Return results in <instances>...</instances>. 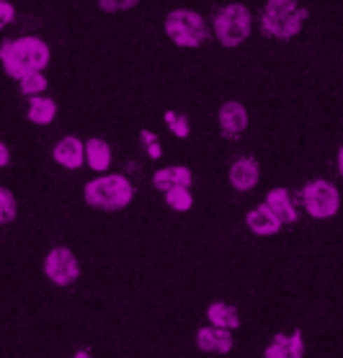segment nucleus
<instances>
[{
    "instance_id": "24",
    "label": "nucleus",
    "mask_w": 343,
    "mask_h": 358,
    "mask_svg": "<svg viewBox=\"0 0 343 358\" xmlns=\"http://www.w3.org/2000/svg\"><path fill=\"white\" fill-rule=\"evenodd\" d=\"M139 0H98V6L101 10H106V13H119V10H130L134 8Z\"/></svg>"
},
{
    "instance_id": "6",
    "label": "nucleus",
    "mask_w": 343,
    "mask_h": 358,
    "mask_svg": "<svg viewBox=\"0 0 343 358\" xmlns=\"http://www.w3.org/2000/svg\"><path fill=\"white\" fill-rule=\"evenodd\" d=\"M302 203L312 220H330L341 209V194L330 180L315 178L302 188Z\"/></svg>"
},
{
    "instance_id": "16",
    "label": "nucleus",
    "mask_w": 343,
    "mask_h": 358,
    "mask_svg": "<svg viewBox=\"0 0 343 358\" xmlns=\"http://www.w3.org/2000/svg\"><path fill=\"white\" fill-rule=\"evenodd\" d=\"M206 317L214 327H225V330H237L240 327V315L232 304H225V301H214L206 310Z\"/></svg>"
},
{
    "instance_id": "22",
    "label": "nucleus",
    "mask_w": 343,
    "mask_h": 358,
    "mask_svg": "<svg viewBox=\"0 0 343 358\" xmlns=\"http://www.w3.org/2000/svg\"><path fill=\"white\" fill-rule=\"evenodd\" d=\"M165 124H168V129L176 134V137H188V119L186 116L176 114V111H165Z\"/></svg>"
},
{
    "instance_id": "17",
    "label": "nucleus",
    "mask_w": 343,
    "mask_h": 358,
    "mask_svg": "<svg viewBox=\"0 0 343 358\" xmlns=\"http://www.w3.org/2000/svg\"><path fill=\"white\" fill-rule=\"evenodd\" d=\"M85 163L98 173L108 171V165H111V150H108V145L104 139L93 137L85 142Z\"/></svg>"
},
{
    "instance_id": "12",
    "label": "nucleus",
    "mask_w": 343,
    "mask_h": 358,
    "mask_svg": "<svg viewBox=\"0 0 343 358\" xmlns=\"http://www.w3.org/2000/svg\"><path fill=\"white\" fill-rule=\"evenodd\" d=\"M304 356V338L297 330L292 335L279 333L274 335V341L269 343V348L263 353V358H302Z\"/></svg>"
},
{
    "instance_id": "23",
    "label": "nucleus",
    "mask_w": 343,
    "mask_h": 358,
    "mask_svg": "<svg viewBox=\"0 0 343 358\" xmlns=\"http://www.w3.org/2000/svg\"><path fill=\"white\" fill-rule=\"evenodd\" d=\"M139 139H142V145L147 147V155L153 157V160H158V157H160V142H158L155 131L142 129V131H139Z\"/></svg>"
},
{
    "instance_id": "8",
    "label": "nucleus",
    "mask_w": 343,
    "mask_h": 358,
    "mask_svg": "<svg viewBox=\"0 0 343 358\" xmlns=\"http://www.w3.org/2000/svg\"><path fill=\"white\" fill-rule=\"evenodd\" d=\"M52 157L67 171H80L85 163V142H80L78 137H62L52 150Z\"/></svg>"
},
{
    "instance_id": "1",
    "label": "nucleus",
    "mask_w": 343,
    "mask_h": 358,
    "mask_svg": "<svg viewBox=\"0 0 343 358\" xmlns=\"http://www.w3.org/2000/svg\"><path fill=\"white\" fill-rule=\"evenodd\" d=\"M49 47L39 36H21L0 44V65L8 78L21 80L26 75L41 73L49 65Z\"/></svg>"
},
{
    "instance_id": "25",
    "label": "nucleus",
    "mask_w": 343,
    "mask_h": 358,
    "mask_svg": "<svg viewBox=\"0 0 343 358\" xmlns=\"http://www.w3.org/2000/svg\"><path fill=\"white\" fill-rule=\"evenodd\" d=\"M8 163H10V150L0 142V168H6Z\"/></svg>"
},
{
    "instance_id": "4",
    "label": "nucleus",
    "mask_w": 343,
    "mask_h": 358,
    "mask_svg": "<svg viewBox=\"0 0 343 358\" xmlns=\"http://www.w3.org/2000/svg\"><path fill=\"white\" fill-rule=\"evenodd\" d=\"M165 34L173 44L186 49L202 47L209 39V29H206L204 18L188 8H176L165 16Z\"/></svg>"
},
{
    "instance_id": "11",
    "label": "nucleus",
    "mask_w": 343,
    "mask_h": 358,
    "mask_svg": "<svg viewBox=\"0 0 343 358\" xmlns=\"http://www.w3.org/2000/svg\"><path fill=\"white\" fill-rule=\"evenodd\" d=\"M232 330H225V327H202L196 333V348L204 350V353H230L232 350Z\"/></svg>"
},
{
    "instance_id": "19",
    "label": "nucleus",
    "mask_w": 343,
    "mask_h": 358,
    "mask_svg": "<svg viewBox=\"0 0 343 358\" xmlns=\"http://www.w3.org/2000/svg\"><path fill=\"white\" fill-rule=\"evenodd\" d=\"M165 203L176 212H188L194 206V199L188 188H173V191H165Z\"/></svg>"
},
{
    "instance_id": "21",
    "label": "nucleus",
    "mask_w": 343,
    "mask_h": 358,
    "mask_svg": "<svg viewBox=\"0 0 343 358\" xmlns=\"http://www.w3.org/2000/svg\"><path fill=\"white\" fill-rule=\"evenodd\" d=\"M21 93L24 96H39L41 90L47 88V78L41 73H31V75H26V78H21Z\"/></svg>"
},
{
    "instance_id": "10",
    "label": "nucleus",
    "mask_w": 343,
    "mask_h": 358,
    "mask_svg": "<svg viewBox=\"0 0 343 358\" xmlns=\"http://www.w3.org/2000/svg\"><path fill=\"white\" fill-rule=\"evenodd\" d=\"M245 224H248V229H251L253 235H258V237L276 235L279 229L284 227V222H281L276 214L271 212L269 203H266V201L258 203L255 209H251V212H248V217H245Z\"/></svg>"
},
{
    "instance_id": "14",
    "label": "nucleus",
    "mask_w": 343,
    "mask_h": 358,
    "mask_svg": "<svg viewBox=\"0 0 343 358\" xmlns=\"http://www.w3.org/2000/svg\"><path fill=\"white\" fill-rule=\"evenodd\" d=\"M191 171L183 168V165H171V168H163V171H155L153 176V186L158 191H173V188H188L191 186Z\"/></svg>"
},
{
    "instance_id": "20",
    "label": "nucleus",
    "mask_w": 343,
    "mask_h": 358,
    "mask_svg": "<svg viewBox=\"0 0 343 358\" xmlns=\"http://www.w3.org/2000/svg\"><path fill=\"white\" fill-rule=\"evenodd\" d=\"M18 214V201L16 196L10 194L8 188L0 186V224H8V222L16 220Z\"/></svg>"
},
{
    "instance_id": "15",
    "label": "nucleus",
    "mask_w": 343,
    "mask_h": 358,
    "mask_svg": "<svg viewBox=\"0 0 343 358\" xmlns=\"http://www.w3.org/2000/svg\"><path fill=\"white\" fill-rule=\"evenodd\" d=\"M266 203H269V209L276 214L284 224H292V222H297L294 203H292V199H289V194H286L284 188H271L269 196H266Z\"/></svg>"
},
{
    "instance_id": "13",
    "label": "nucleus",
    "mask_w": 343,
    "mask_h": 358,
    "mask_svg": "<svg viewBox=\"0 0 343 358\" xmlns=\"http://www.w3.org/2000/svg\"><path fill=\"white\" fill-rule=\"evenodd\" d=\"M258 180H261V168L253 157H240L230 168V183L235 191H251L258 186Z\"/></svg>"
},
{
    "instance_id": "27",
    "label": "nucleus",
    "mask_w": 343,
    "mask_h": 358,
    "mask_svg": "<svg viewBox=\"0 0 343 358\" xmlns=\"http://www.w3.org/2000/svg\"><path fill=\"white\" fill-rule=\"evenodd\" d=\"M73 358H90V356H88V353H85V350H78V353H75Z\"/></svg>"
},
{
    "instance_id": "9",
    "label": "nucleus",
    "mask_w": 343,
    "mask_h": 358,
    "mask_svg": "<svg viewBox=\"0 0 343 358\" xmlns=\"http://www.w3.org/2000/svg\"><path fill=\"white\" fill-rule=\"evenodd\" d=\"M220 129L227 139H237L248 129V111L243 103L227 101L220 106Z\"/></svg>"
},
{
    "instance_id": "26",
    "label": "nucleus",
    "mask_w": 343,
    "mask_h": 358,
    "mask_svg": "<svg viewBox=\"0 0 343 358\" xmlns=\"http://www.w3.org/2000/svg\"><path fill=\"white\" fill-rule=\"evenodd\" d=\"M335 163H338V173H341V178H343V147L338 150V160H335Z\"/></svg>"
},
{
    "instance_id": "7",
    "label": "nucleus",
    "mask_w": 343,
    "mask_h": 358,
    "mask_svg": "<svg viewBox=\"0 0 343 358\" xmlns=\"http://www.w3.org/2000/svg\"><path fill=\"white\" fill-rule=\"evenodd\" d=\"M44 273L52 284L57 286H70L80 276V263L75 258V252L70 248H52L44 258Z\"/></svg>"
},
{
    "instance_id": "5",
    "label": "nucleus",
    "mask_w": 343,
    "mask_h": 358,
    "mask_svg": "<svg viewBox=\"0 0 343 358\" xmlns=\"http://www.w3.org/2000/svg\"><path fill=\"white\" fill-rule=\"evenodd\" d=\"M251 26H253L251 10L240 3H232L214 16V36L220 39L222 47H240L251 36Z\"/></svg>"
},
{
    "instance_id": "18",
    "label": "nucleus",
    "mask_w": 343,
    "mask_h": 358,
    "mask_svg": "<svg viewBox=\"0 0 343 358\" xmlns=\"http://www.w3.org/2000/svg\"><path fill=\"white\" fill-rule=\"evenodd\" d=\"M57 116V103L52 98H41L31 96V103H29V122L39 124V127H47V124L55 122Z\"/></svg>"
},
{
    "instance_id": "3",
    "label": "nucleus",
    "mask_w": 343,
    "mask_h": 358,
    "mask_svg": "<svg viewBox=\"0 0 343 358\" xmlns=\"http://www.w3.org/2000/svg\"><path fill=\"white\" fill-rule=\"evenodd\" d=\"M307 21V8H300L297 0H269L263 8V34L274 39H292L302 31Z\"/></svg>"
},
{
    "instance_id": "2",
    "label": "nucleus",
    "mask_w": 343,
    "mask_h": 358,
    "mask_svg": "<svg viewBox=\"0 0 343 358\" xmlns=\"http://www.w3.org/2000/svg\"><path fill=\"white\" fill-rule=\"evenodd\" d=\"M83 196H85V203L93 206V209L119 212L124 206H130L134 188L124 176L111 173V176H98V178L88 180L85 188H83Z\"/></svg>"
}]
</instances>
